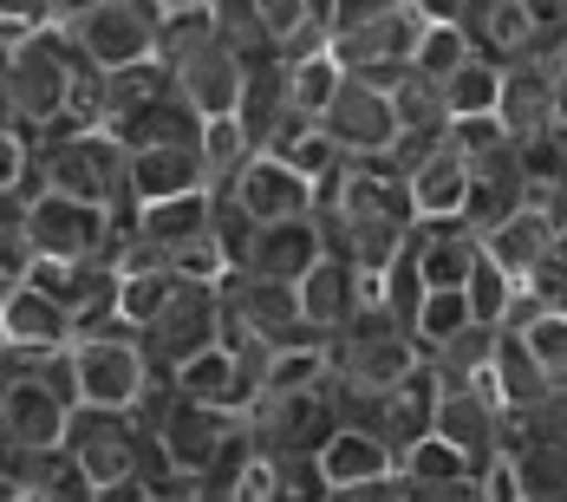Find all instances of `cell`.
Wrapping results in <instances>:
<instances>
[{
	"label": "cell",
	"instance_id": "obj_47",
	"mask_svg": "<svg viewBox=\"0 0 567 502\" xmlns=\"http://www.w3.org/2000/svg\"><path fill=\"white\" fill-rule=\"evenodd\" d=\"M463 470H476V463H470L456 444H444L437 431H431L424 444H411L404 457H398V477H463Z\"/></svg>",
	"mask_w": 567,
	"mask_h": 502
},
{
	"label": "cell",
	"instance_id": "obj_49",
	"mask_svg": "<svg viewBox=\"0 0 567 502\" xmlns=\"http://www.w3.org/2000/svg\"><path fill=\"white\" fill-rule=\"evenodd\" d=\"M476 477H483V502H528V490H522V463H515L509 444L496 450Z\"/></svg>",
	"mask_w": 567,
	"mask_h": 502
},
{
	"label": "cell",
	"instance_id": "obj_18",
	"mask_svg": "<svg viewBox=\"0 0 567 502\" xmlns=\"http://www.w3.org/2000/svg\"><path fill=\"white\" fill-rule=\"evenodd\" d=\"M216 196H228L255 228L293 223V216H313V209H320V183H307V176L287 164V157H275V151H255L248 170H241L228 189H216Z\"/></svg>",
	"mask_w": 567,
	"mask_h": 502
},
{
	"label": "cell",
	"instance_id": "obj_2",
	"mask_svg": "<svg viewBox=\"0 0 567 502\" xmlns=\"http://www.w3.org/2000/svg\"><path fill=\"white\" fill-rule=\"evenodd\" d=\"M137 424H144V444H151V477H157V490L171 502H196V490L209 483V470L223 463L228 438L241 431V418L183 398L171 379L151 386V398L137 404Z\"/></svg>",
	"mask_w": 567,
	"mask_h": 502
},
{
	"label": "cell",
	"instance_id": "obj_34",
	"mask_svg": "<svg viewBox=\"0 0 567 502\" xmlns=\"http://www.w3.org/2000/svg\"><path fill=\"white\" fill-rule=\"evenodd\" d=\"M567 235V223H555V216H542V209H515L509 223L496 228V235H483V248L509 268L522 287H528V275L555 255V242Z\"/></svg>",
	"mask_w": 567,
	"mask_h": 502
},
{
	"label": "cell",
	"instance_id": "obj_31",
	"mask_svg": "<svg viewBox=\"0 0 567 502\" xmlns=\"http://www.w3.org/2000/svg\"><path fill=\"white\" fill-rule=\"evenodd\" d=\"M275 59H300L333 47V0H255Z\"/></svg>",
	"mask_w": 567,
	"mask_h": 502
},
{
	"label": "cell",
	"instance_id": "obj_38",
	"mask_svg": "<svg viewBox=\"0 0 567 502\" xmlns=\"http://www.w3.org/2000/svg\"><path fill=\"white\" fill-rule=\"evenodd\" d=\"M496 346H503V327H463L451 346H437L431 352V366H437V379L444 386H483L489 372H496Z\"/></svg>",
	"mask_w": 567,
	"mask_h": 502
},
{
	"label": "cell",
	"instance_id": "obj_48",
	"mask_svg": "<svg viewBox=\"0 0 567 502\" xmlns=\"http://www.w3.org/2000/svg\"><path fill=\"white\" fill-rule=\"evenodd\" d=\"M404 502H483V477L463 470V477H398Z\"/></svg>",
	"mask_w": 567,
	"mask_h": 502
},
{
	"label": "cell",
	"instance_id": "obj_53",
	"mask_svg": "<svg viewBox=\"0 0 567 502\" xmlns=\"http://www.w3.org/2000/svg\"><path fill=\"white\" fill-rule=\"evenodd\" d=\"M528 13H535L542 53H548V47H561V40H567V0H528Z\"/></svg>",
	"mask_w": 567,
	"mask_h": 502
},
{
	"label": "cell",
	"instance_id": "obj_20",
	"mask_svg": "<svg viewBox=\"0 0 567 502\" xmlns=\"http://www.w3.org/2000/svg\"><path fill=\"white\" fill-rule=\"evenodd\" d=\"M437 438L456 444L476 470L509 444V411H503L496 372H489L483 386H444V398H437Z\"/></svg>",
	"mask_w": 567,
	"mask_h": 502
},
{
	"label": "cell",
	"instance_id": "obj_17",
	"mask_svg": "<svg viewBox=\"0 0 567 502\" xmlns=\"http://www.w3.org/2000/svg\"><path fill=\"white\" fill-rule=\"evenodd\" d=\"M437 398H444V379H437V366L424 359L411 379H398L385 398H372V404H352L346 411V424H365L372 438H385V444L404 457L411 444H424L431 431H437Z\"/></svg>",
	"mask_w": 567,
	"mask_h": 502
},
{
	"label": "cell",
	"instance_id": "obj_51",
	"mask_svg": "<svg viewBox=\"0 0 567 502\" xmlns=\"http://www.w3.org/2000/svg\"><path fill=\"white\" fill-rule=\"evenodd\" d=\"M53 27V0H0V33L20 40V33H40Z\"/></svg>",
	"mask_w": 567,
	"mask_h": 502
},
{
	"label": "cell",
	"instance_id": "obj_7",
	"mask_svg": "<svg viewBox=\"0 0 567 502\" xmlns=\"http://www.w3.org/2000/svg\"><path fill=\"white\" fill-rule=\"evenodd\" d=\"M72 386L85 411H137L157 386V366L131 327H92L72 339Z\"/></svg>",
	"mask_w": 567,
	"mask_h": 502
},
{
	"label": "cell",
	"instance_id": "obj_45",
	"mask_svg": "<svg viewBox=\"0 0 567 502\" xmlns=\"http://www.w3.org/2000/svg\"><path fill=\"white\" fill-rule=\"evenodd\" d=\"M275 157H287V164L300 170L307 183H327V176L346 164V151L333 144V137H327V124H307V131H293L281 151H275Z\"/></svg>",
	"mask_w": 567,
	"mask_h": 502
},
{
	"label": "cell",
	"instance_id": "obj_21",
	"mask_svg": "<svg viewBox=\"0 0 567 502\" xmlns=\"http://www.w3.org/2000/svg\"><path fill=\"white\" fill-rule=\"evenodd\" d=\"M327 255H333V248H327V228H320V216H293V223H261V228H248V242H241L235 268H241V275L293 280V287H300V280L313 275Z\"/></svg>",
	"mask_w": 567,
	"mask_h": 502
},
{
	"label": "cell",
	"instance_id": "obj_35",
	"mask_svg": "<svg viewBox=\"0 0 567 502\" xmlns=\"http://www.w3.org/2000/svg\"><path fill=\"white\" fill-rule=\"evenodd\" d=\"M209 189L203 151H131V203H171Z\"/></svg>",
	"mask_w": 567,
	"mask_h": 502
},
{
	"label": "cell",
	"instance_id": "obj_32",
	"mask_svg": "<svg viewBox=\"0 0 567 502\" xmlns=\"http://www.w3.org/2000/svg\"><path fill=\"white\" fill-rule=\"evenodd\" d=\"M300 307H307V327L320 339H333L365 307V294H359V268L352 262H340V255H327L313 275L300 280Z\"/></svg>",
	"mask_w": 567,
	"mask_h": 502
},
{
	"label": "cell",
	"instance_id": "obj_19",
	"mask_svg": "<svg viewBox=\"0 0 567 502\" xmlns=\"http://www.w3.org/2000/svg\"><path fill=\"white\" fill-rule=\"evenodd\" d=\"M171 386L183 398H196V404H216L228 418H248L255 404H261V366H255V352H241L235 339H216L209 352H196L183 372H171Z\"/></svg>",
	"mask_w": 567,
	"mask_h": 502
},
{
	"label": "cell",
	"instance_id": "obj_46",
	"mask_svg": "<svg viewBox=\"0 0 567 502\" xmlns=\"http://www.w3.org/2000/svg\"><path fill=\"white\" fill-rule=\"evenodd\" d=\"M470 53H476V47H470V33H463L456 20H431V33H424V47H417V65H411V72H424V79L444 85Z\"/></svg>",
	"mask_w": 567,
	"mask_h": 502
},
{
	"label": "cell",
	"instance_id": "obj_5",
	"mask_svg": "<svg viewBox=\"0 0 567 502\" xmlns=\"http://www.w3.org/2000/svg\"><path fill=\"white\" fill-rule=\"evenodd\" d=\"M40 189H59L72 203H92V209H112L131 216V144L117 137L112 124H79V131H59L40 144Z\"/></svg>",
	"mask_w": 567,
	"mask_h": 502
},
{
	"label": "cell",
	"instance_id": "obj_28",
	"mask_svg": "<svg viewBox=\"0 0 567 502\" xmlns=\"http://www.w3.org/2000/svg\"><path fill=\"white\" fill-rule=\"evenodd\" d=\"M503 131H509L515 144H548L555 137V92H548V53L522 59L503 72Z\"/></svg>",
	"mask_w": 567,
	"mask_h": 502
},
{
	"label": "cell",
	"instance_id": "obj_13",
	"mask_svg": "<svg viewBox=\"0 0 567 502\" xmlns=\"http://www.w3.org/2000/svg\"><path fill=\"white\" fill-rule=\"evenodd\" d=\"M144 359L157 366V379L183 372L196 352H209L223 339V287H203V280H183L171 294V307L144 327Z\"/></svg>",
	"mask_w": 567,
	"mask_h": 502
},
{
	"label": "cell",
	"instance_id": "obj_11",
	"mask_svg": "<svg viewBox=\"0 0 567 502\" xmlns=\"http://www.w3.org/2000/svg\"><path fill=\"white\" fill-rule=\"evenodd\" d=\"M79 320L59 307L40 280H13L0 287V366H47L59 352H72Z\"/></svg>",
	"mask_w": 567,
	"mask_h": 502
},
{
	"label": "cell",
	"instance_id": "obj_37",
	"mask_svg": "<svg viewBox=\"0 0 567 502\" xmlns=\"http://www.w3.org/2000/svg\"><path fill=\"white\" fill-rule=\"evenodd\" d=\"M255 366H261V391H320V386H333V352H327V339L275 346V352H261Z\"/></svg>",
	"mask_w": 567,
	"mask_h": 502
},
{
	"label": "cell",
	"instance_id": "obj_55",
	"mask_svg": "<svg viewBox=\"0 0 567 502\" xmlns=\"http://www.w3.org/2000/svg\"><path fill=\"white\" fill-rule=\"evenodd\" d=\"M333 502H404V490H398V477H392V483H372V490H346Z\"/></svg>",
	"mask_w": 567,
	"mask_h": 502
},
{
	"label": "cell",
	"instance_id": "obj_41",
	"mask_svg": "<svg viewBox=\"0 0 567 502\" xmlns=\"http://www.w3.org/2000/svg\"><path fill=\"white\" fill-rule=\"evenodd\" d=\"M503 72H509V65H496V59L470 53V59L451 72V79H444V99H451V112H456V117H496V105H503Z\"/></svg>",
	"mask_w": 567,
	"mask_h": 502
},
{
	"label": "cell",
	"instance_id": "obj_25",
	"mask_svg": "<svg viewBox=\"0 0 567 502\" xmlns=\"http://www.w3.org/2000/svg\"><path fill=\"white\" fill-rule=\"evenodd\" d=\"M456 27L470 33V47L496 65H522V59L542 53V33H535V13L528 0H463Z\"/></svg>",
	"mask_w": 567,
	"mask_h": 502
},
{
	"label": "cell",
	"instance_id": "obj_8",
	"mask_svg": "<svg viewBox=\"0 0 567 502\" xmlns=\"http://www.w3.org/2000/svg\"><path fill=\"white\" fill-rule=\"evenodd\" d=\"M223 339H235L241 352H275V346H300V339H320L307 327V307H300V287L293 280H261V275H235L223 280Z\"/></svg>",
	"mask_w": 567,
	"mask_h": 502
},
{
	"label": "cell",
	"instance_id": "obj_43",
	"mask_svg": "<svg viewBox=\"0 0 567 502\" xmlns=\"http://www.w3.org/2000/svg\"><path fill=\"white\" fill-rule=\"evenodd\" d=\"M515 300H522V280L483 248V262H476V275H470V307H476V320H483V327H509Z\"/></svg>",
	"mask_w": 567,
	"mask_h": 502
},
{
	"label": "cell",
	"instance_id": "obj_4",
	"mask_svg": "<svg viewBox=\"0 0 567 502\" xmlns=\"http://www.w3.org/2000/svg\"><path fill=\"white\" fill-rule=\"evenodd\" d=\"M327 352H333V398H340V411L385 398L398 379H411L424 366V346L411 334V320H398L392 307H359L340 334L327 339Z\"/></svg>",
	"mask_w": 567,
	"mask_h": 502
},
{
	"label": "cell",
	"instance_id": "obj_56",
	"mask_svg": "<svg viewBox=\"0 0 567 502\" xmlns=\"http://www.w3.org/2000/svg\"><path fill=\"white\" fill-rule=\"evenodd\" d=\"M92 7H105V0H53V27H72V20L92 13Z\"/></svg>",
	"mask_w": 567,
	"mask_h": 502
},
{
	"label": "cell",
	"instance_id": "obj_33",
	"mask_svg": "<svg viewBox=\"0 0 567 502\" xmlns=\"http://www.w3.org/2000/svg\"><path fill=\"white\" fill-rule=\"evenodd\" d=\"M281 79H287V117L293 124H327V105L340 99V85H346V65L333 47H320V53L281 59Z\"/></svg>",
	"mask_w": 567,
	"mask_h": 502
},
{
	"label": "cell",
	"instance_id": "obj_16",
	"mask_svg": "<svg viewBox=\"0 0 567 502\" xmlns=\"http://www.w3.org/2000/svg\"><path fill=\"white\" fill-rule=\"evenodd\" d=\"M65 450H72V463H79L99 490H112L124 477H144V470H151V444H144L137 411H79Z\"/></svg>",
	"mask_w": 567,
	"mask_h": 502
},
{
	"label": "cell",
	"instance_id": "obj_36",
	"mask_svg": "<svg viewBox=\"0 0 567 502\" xmlns=\"http://www.w3.org/2000/svg\"><path fill=\"white\" fill-rule=\"evenodd\" d=\"M503 334L522 339V352L542 366V379H548V386H567V314H561V307H542V300H528V294H522Z\"/></svg>",
	"mask_w": 567,
	"mask_h": 502
},
{
	"label": "cell",
	"instance_id": "obj_44",
	"mask_svg": "<svg viewBox=\"0 0 567 502\" xmlns=\"http://www.w3.org/2000/svg\"><path fill=\"white\" fill-rule=\"evenodd\" d=\"M209 13H216V33H223L228 47L248 59V65L275 59V47H268V27H261V7H255V0H216Z\"/></svg>",
	"mask_w": 567,
	"mask_h": 502
},
{
	"label": "cell",
	"instance_id": "obj_14",
	"mask_svg": "<svg viewBox=\"0 0 567 502\" xmlns=\"http://www.w3.org/2000/svg\"><path fill=\"white\" fill-rule=\"evenodd\" d=\"M424 33H431V13H424L417 0H404V7L379 13V20H365V27L333 33V53H340L346 72H365V79H385V85H392L398 72L417 65Z\"/></svg>",
	"mask_w": 567,
	"mask_h": 502
},
{
	"label": "cell",
	"instance_id": "obj_40",
	"mask_svg": "<svg viewBox=\"0 0 567 502\" xmlns=\"http://www.w3.org/2000/svg\"><path fill=\"white\" fill-rule=\"evenodd\" d=\"M463 327H476L470 287H431V294L417 300V314H411V334H417V346H424V359H431L437 346H451Z\"/></svg>",
	"mask_w": 567,
	"mask_h": 502
},
{
	"label": "cell",
	"instance_id": "obj_6",
	"mask_svg": "<svg viewBox=\"0 0 567 502\" xmlns=\"http://www.w3.org/2000/svg\"><path fill=\"white\" fill-rule=\"evenodd\" d=\"M79 386H72V352L47 366H0V450H65L72 418H79Z\"/></svg>",
	"mask_w": 567,
	"mask_h": 502
},
{
	"label": "cell",
	"instance_id": "obj_24",
	"mask_svg": "<svg viewBox=\"0 0 567 502\" xmlns=\"http://www.w3.org/2000/svg\"><path fill=\"white\" fill-rule=\"evenodd\" d=\"M404 183H411L417 223H463V216H470V183H476V170H470V157L456 151L451 137H444L437 151L411 157V164H404Z\"/></svg>",
	"mask_w": 567,
	"mask_h": 502
},
{
	"label": "cell",
	"instance_id": "obj_12",
	"mask_svg": "<svg viewBox=\"0 0 567 502\" xmlns=\"http://www.w3.org/2000/svg\"><path fill=\"white\" fill-rule=\"evenodd\" d=\"M72 47L105 65V72H124V65H151L157 59V40H164V7L157 0H105L92 13H79L72 27Z\"/></svg>",
	"mask_w": 567,
	"mask_h": 502
},
{
	"label": "cell",
	"instance_id": "obj_29",
	"mask_svg": "<svg viewBox=\"0 0 567 502\" xmlns=\"http://www.w3.org/2000/svg\"><path fill=\"white\" fill-rule=\"evenodd\" d=\"M320 463V477H327V490L346 496V490H372V483H392L398 477V450L385 438H372L365 424H340V438L313 457Z\"/></svg>",
	"mask_w": 567,
	"mask_h": 502
},
{
	"label": "cell",
	"instance_id": "obj_39",
	"mask_svg": "<svg viewBox=\"0 0 567 502\" xmlns=\"http://www.w3.org/2000/svg\"><path fill=\"white\" fill-rule=\"evenodd\" d=\"M509 450H515V463H522V490H528V502H567V444L509 431Z\"/></svg>",
	"mask_w": 567,
	"mask_h": 502
},
{
	"label": "cell",
	"instance_id": "obj_26",
	"mask_svg": "<svg viewBox=\"0 0 567 502\" xmlns=\"http://www.w3.org/2000/svg\"><path fill=\"white\" fill-rule=\"evenodd\" d=\"M470 170H476V183H470V216L463 223L476 228V235H496L528 203V157H522V144L509 137L489 157H476Z\"/></svg>",
	"mask_w": 567,
	"mask_h": 502
},
{
	"label": "cell",
	"instance_id": "obj_57",
	"mask_svg": "<svg viewBox=\"0 0 567 502\" xmlns=\"http://www.w3.org/2000/svg\"><path fill=\"white\" fill-rule=\"evenodd\" d=\"M164 13H196V7H216V0H157Z\"/></svg>",
	"mask_w": 567,
	"mask_h": 502
},
{
	"label": "cell",
	"instance_id": "obj_23",
	"mask_svg": "<svg viewBox=\"0 0 567 502\" xmlns=\"http://www.w3.org/2000/svg\"><path fill=\"white\" fill-rule=\"evenodd\" d=\"M209 228H216V189H196V196H171V203H137L124 216V242H137L151 262H171L176 248H189Z\"/></svg>",
	"mask_w": 567,
	"mask_h": 502
},
{
	"label": "cell",
	"instance_id": "obj_52",
	"mask_svg": "<svg viewBox=\"0 0 567 502\" xmlns=\"http://www.w3.org/2000/svg\"><path fill=\"white\" fill-rule=\"evenodd\" d=\"M548 92H555V144L567 151V40L548 47Z\"/></svg>",
	"mask_w": 567,
	"mask_h": 502
},
{
	"label": "cell",
	"instance_id": "obj_58",
	"mask_svg": "<svg viewBox=\"0 0 567 502\" xmlns=\"http://www.w3.org/2000/svg\"><path fill=\"white\" fill-rule=\"evenodd\" d=\"M307 502H333V496H307Z\"/></svg>",
	"mask_w": 567,
	"mask_h": 502
},
{
	"label": "cell",
	"instance_id": "obj_1",
	"mask_svg": "<svg viewBox=\"0 0 567 502\" xmlns=\"http://www.w3.org/2000/svg\"><path fill=\"white\" fill-rule=\"evenodd\" d=\"M105 85L112 72L79 53L65 27L20 33L7 40V65H0V124H20L40 144L79 124H105Z\"/></svg>",
	"mask_w": 567,
	"mask_h": 502
},
{
	"label": "cell",
	"instance_id": "obj_10",
	"mask_svg": "<svg viewBox=\"0 0 567 502\" xmlns=\"http://www.w3.org/2000/svg\"><path fill=\"white\" fill-rule=\"evenodd\" d=\"M248 424V438L268 450V457H320V450L340 438L346 411L333 386L320 391H261V404L241 418Z\"/></svg>",
	"mask_w": 567,
	"mask_h": 502
},
{
	"label": "cell",
	"instance_id": "obj_9",
	"mask_svg": "<svg viewBox=\"0 0 567 502\" xmlns=\"http://www.w3.org/2000/svg\"><path fill=\"white\" fill-rule=\"evenodd\" d=\"M20 216H27V235H33L40 262H117L124 216H112V209L72 203L59 189H33V196H20Z\"/></svg>",
	"mask_w": 567,
	"mask_h": 502
},
{
	"label": "cell",
	"instance_id": "obj_42",
	"mask_svg": "<svg viewBox=\"0 0 567 502\" xmlns=\"http://www.w3.org/2000/svg\"><path fill=\"white\" fill-rule=\"evenodd\" d=\"M248 157H255V137H248L241 112L203 124V170H209V189H228V183L248 170Z\"/></svg>",
	"mask_w": 567,
	"mask_h": 502
},
{
	"label": "cell",
	"instance_id": "obj_50",
	"mask_svg": "<svg viewBox=\"0 0 567 502\" xmlns=\"http://www.w3.org/2000/svg\"><path fill=\"white\" fill-rule=\"evenodd\" d=\"M451 144L476 164V157H489L496 144H509V131H503V117H456L451 124Z\"/></svg>",
	"mask_w": 567,
	"mask_h": 502
},
{
	"label": "cell",
	"instance_id": "obj_54",
	"mask_svg": "<svg viewBox=\"0 0 567 502\" xmlns=\"http://www.w3.org/2000/svg\"><path fill=\"white\" fill-rule=\"evenodd\" d=\"M99 502H171V496H164L157 477L144 470V477H124V483H112V490H99Z\"/></svg>",
	"mask_w": 567,
	"mask_h": 502
},
{
	"label": "cell",
	"instance_id": "obj_22",
	"mask_svg": "<svg viewBox=\"0 0 567 502\" xmlns=\"http://www.w3.org/2000/svg\"><path fill=\"white\" fill-rule=\"evenodd\" d=\"M0 502H99L72 450H0Z\"/></svg>",
	"mask_w": 567,
	"mask_h": 502
},
{
	"label": "cell",
	"instance_id": "obj_3",
	"mask_svg": "<svg viewBox=\"0 0 567 502\" xmlns=\"http://www.w3.org/2000/svg\"><path fill=\"white\" fill-rule=\"evenodd\" d=\"M157 59H164V72L176 79V92H183L203 117H235L241 112L255 65L216 33V13H209V7H196V13H164Z\"/></svg>",
	"mask_w": 567,
	"mask_h": 502
},
{
	"label": "cell",
	"instance_id": "obj_30",
	"mask_svg": "<svg viewBox=\"0 0 567 502\" xmlns=\"http://www.w3.org/2000/svg\"><path fill=\"white\" fill-rule=\"evenodd\" d=\"M411 262H417L424 287H470L476 262H483V235L470 223H417Z\"/></svg>",
	"mask_w": 567,
	"mask_h": 502
},
{
	"label": "cell",
	"instance_id": "obj_27",
	"mask_svg": "<svg viewBox=\"0 0 567 502\" xmlns=\"http://www.w3.org/2000/svg\"><path fill=\"white\" fill-rule=\"evenodd\" d=\"M392 105H398V131H404L398 164H411V157L437 151V144L451 137V124H456L444 85H437V79H424V72H398V79H392Z\"/></svg>",
	"mask_w": 567,
	"mask_h": 502
},
{
	"label": "cell",
	"instance_id": "obj_15",
	"mask_svg": "<svg viewBox=\"0 0 567 502\" xmlns=\"http://www.w3.org/2000/svg\"><path fill=\"white\" fill-rule=\"evenodd\" d=\"M327 137L340 144L346 157H398L404 131H398V105L385 79H365V72H346L340 99L327 105Z\"/></svg>",
	"mask_w": 567,
	"mask_h": 502
}]
</instances>
